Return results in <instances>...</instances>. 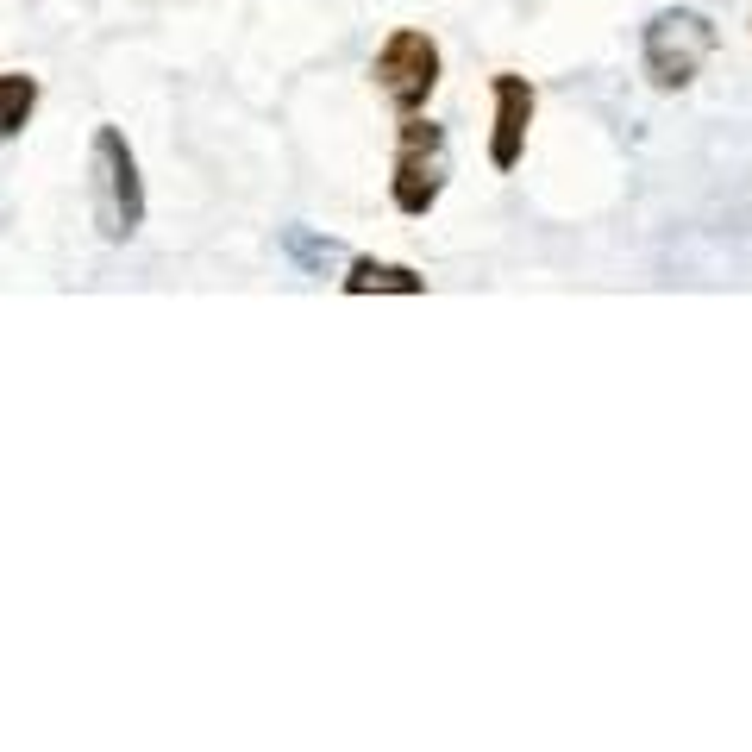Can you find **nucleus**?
<instances>
[{
  "label": "nucleus",
  "instance_id": "39448f33",
  "mask_svg": "<svg viewBox=\"0 0 752 752\" xmlns=\"http://www.w3.org/2000/svg\"><path fill=\"white\" fill-rule=\"evenodd\" d=\"M489 101H496V126H489V163L496 176H514L527 157V126H533V107H539V88L514 69H496L489 76Z\"/></svg>",
  "mask_w": 752,
  "mask_h": 752
},
{
  "label": "nucleus",
  "instance_id": "f03ea898",
  "mask_svg": "<svg viewBox=\"0 0 752 752\" xmlns=\"http://www.w3.org/2000/svg\"><path fill=\"white\" fill-rule=\"evenodd\" d=\"M88 201H94V226L107 245H126L145 226V176H138L132 138L120 126H94L88 145Z\"/></svg>",
  "mask_w": 752,
  "mask_h": 752
},
{
  "label": "nucleus",
  "instance_id": "6e6552de",
  "mask_svg": "<svg viewBox=\"0 0 752 752\" xmlns=\"http://www.w3.org/2000/svg\"><path fill=\"white\" fill-rule=\"evenodd\" d=\"M282 251H289L308 276H320V270H326V257L339 251V239H320V232H308V226H289V232H282Z\"/></svg>",
  "mask_w": 752,
  "mask_h": 752
},
{
  "label": "nucleus",
  "instance_id": "20e7f679",
  "mask_svg": "<svg viewBox=\"0 0 752 752\" xmlns=\"http://www.w3.org/2000/svg\"><path fill=\"white\" fill-rule=\"evenodd\" d=\"M439 76H445V51L420 26H395L370 57V82L395 113H427V101L439 94Z\"/></svg>",
  "mask_w": 752,
  "mask_h": 752
},
{
  "label": "nucleus",
  "instance_id": "7ed1b4c3",
  "mask_svg": "<svg viewBox=\"0 0 752 752\" xmlns=\"http://www.w3.org/2000/svg\"><path fill=\"white\" fill-rule=\"evenodd\" d=\"M445 182H452V138H445L439 120L427 113H402V126H395V157H389V201L395 214L408 220H427Z\"/></svg>",
  "mask_w": 752,
  "mask_h": 752
},
{
  "label": "nucleus",
  "instance_id": "0eeeda50",
  "mask_svg": "<svg viewBox=\"0 0 752 752\" xmlns=\"http://www.w3.org/2000/svg\"><path fill=\"white\" fill-rule=\"evenodd\" d=\"M38 101H44V82L38 76H26V69H7V76H0V145L32 126Z\"/></svg>",
  "mask_w": 752,
  "mask_h": 752
},
{
  "label": "nucleus",
  "instance_id": "423d86ee",
  "mask_svg": "<svg viewBox=\"0 0 752 752\" xmlns=\"http://www.w3.org/2000/svg\"><path fill=\"white\" fill-rule=\"evenodd\" d=\"M345 295H427V276L389 257H351V270L339 276Z\"/></svg>",
  "mask_w": 752,
  "mask_h": 752
},
{
  "label": "nucleus",
  "instance_id": "f257e3e1",
  "mask_svg": "<svg viewBox=\"0 0 752 752\" xmlns=\"http://www.w3.org/2000/svg\"><path fill=\"white\" fill-rule=\"evenodd\" d=\"M715 19L696 13V7H658L646 26H640V69L658 94H684L715 57Z\"/></svg>",
  "mask_w": 752,
  "mask_h": 752
}]
</instances>
